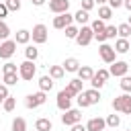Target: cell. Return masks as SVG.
Segmentation results:
<instances>
[{
	"label": "cell",
	"mask_w": 131,
	"mask_h": 131,
	"mask_svg": "<svg viewBox=\"0 0 131 131\" xmlns=\"http://www.w3.org/2000/svg\"><path fill=\"white\" fill-rule=\"evenodd\" d=\"M104 121H106V127H113V129L121 125V117H119V115H115V113H113V115H108Z\"/></svg>",
	"instance_id": "cell-30"
},
{
	"label": "cell",
	"mask_w": 131,
	"mask_h": 131,
	"mask_svg": "<svg viewBox=\"0 0 131 131\" xmlns=\"http://www.w3.org/2000/svg\"><path fill=\"white\" fill-rule=\"evenodd\" d=\"M6 96H10L8 94V86L6 84H0V98H6Z\"/></svg>",
	"instance_id": "cell-44"
},
{
	"label": "cell",
	"mask_w": 131,
	"mask_h": 131,
	"mask_svg": "<svg viewBox=\"0 0 131 131\" xmlns=\"http://www.w3.org/2000/svg\"><path fill=\"white\" fill-rule=\"evenodd\" d=\"M76 100H78V106H80V108H88V106H92V104H90V100L86 98V94H84V92H80V94L76 96Z\"/></svg>",
	"instance_id": "cell-35"
},
{
	"label": "cell",
	"mask_w": 131,
	"mask_h": 131,
	"mask_svg": "<svg viewBox=\"0 0 131 131\" xmlns=\"http://www.w3.org/2000/svg\"><path fill=\"white\" fill-rule=\"evenodd\" d=\"M16 51V41L14 39H6L0 43V59H10Z\"/></svg>",
	"instance_id": "cell-8"
},
{
	"label": "cell",
	"mask_w": 131,
	"mask_h": 131,
	"mask_svg": "<svg viewBox=\"0 0 131 131\" xmlns=\"http://www.w3.org/2000/svg\"><path fill=\"white\" fill-rule=\"evenodd\" d=\"M98 53H100V59H102L104 63H113V61H117V59H115V57H117V51H115V47L108 45V43H100Z\"/></svg>",
	"instance_id": "cell-7"
},
{
	"label": "cell",
	"mask_w": 131,
	"mask_h": 131,
	"mask_svg": "<svg viewBox=\"0 0 131 131\" xmlns=\"http://www.w3.org/2000/svg\"><path fill=\"white\" fill-rule=\"evenodd\" d=\"M51 88H53V78H51V76H41V78H39V90L49 92Z\"/></svg>",
	"instance_id": "cell-21"
},
{
	"label": "cell",
	"mask_w": 131,
	"mask_h": 131,
	"mask_svg": "<svg viewBox=\"0 0 131 131\" xmlns=\"http://www.w3.org/2000/svg\"><path fill=\"white\" fill-rule=\"evenodd\" d=\"M76 74H78V78H80L82 82H90L92 76H94V70H92L90 66H80V70H78Z\"/></svg>",
	"instance_id": "cell-16"
},
{
	"label": "cell",
	"mask_w": 131,
	"mask_h": 131,
	"mask_svg": "<svg viewBox=\"0 0 131 131\" xmlns=\"http://www.w3.org/2000/svg\"><path fill=\"white\" fill-rule=\"evenodd\" d=\"M49 76H51L53 80H61V78L66 76L63 66H49Z\"/></svg>",
	"instance_id": "cell-22"
},
{
	"label": "cell",
	"mask_w": 131,
	"mask_h": 131,
	"mask_svg": "<svg viewBox=\"0 0 131 131\" xmlns=\"http://www.w3.org/2000/svg\"><path fill=\"white\" fill-rule=\"evenodd\" d=\"M35 129H37V131H51V129H53L51 119H47V117H39V119L35 121Z\"/></svg>",
	"instance_id": "cell-18"
},
{
	"label": "cell",
	"mask_w": 131,
	"mask_h": 131,
	"mask_svg": "<svg viewBox=\"0 0 131 131\" xmlns=\"http://www.w3.org/2000/svg\"><path fill=\"white\" fill-rule=\"evenodd\" d=\"M4 4L8 6V10H10V12L20 10V0H4Z\"/></svg>",
	"instance_id": "cell-38"
},
{
	"label": "cell",
	"mask_w": 131,
	"mask_h": 131,
	"mask_svg": "<svg viewBox=\"0 0 131 131\" xmlns=\"http://www.w3.org/2000/svg\"><path fill=\"white\" fill-rule=\"evenodd\" d=\"M94 6H96L94 0H82V2H80V8H84V10H88V12H90Z\"/></svg>",
	"instance_id": "cell-39"
},
{
	"label": "cell",
	"mask_w": 131,
	"mask_h": 131,
	"mask_svg": "<svg viewBox=\"0 0 131 131\" xmlns=\"http://www.w3.org/2000/svg\"><path fill=\"white\" fill-rule=\"evenodd\" d=\"M55 104H57L59 111H68V108H72V96H70L66 90H59V92H57V100H55Z\"/></svg>",
	"instance_id": "cell-12"
},
{
	"label": "cell",
	"mask_w": 131,
	"mask_h": 131,
	"mask_svg": "<svg viewBox=\"0 0 131 131\" xmlns=\"http://www.w3.org/2000/svg\"><path fill=\"white\" fill-rule=\"evenodd\" d=\"M8 12H10V10H8V6H6L4 2H0V18H2V20L8 16Z\"/></svg>",
	"instance_id": "cell-41"
},
{
	"label": "cell",
	"mask_w": 131,
	"mask_h": 131,
	"mask_svg": "<svg viewBox=\"0 0 131 131\" xmlns=\"http://www.w3.org/2000/svg\"><path fill=\"white\" fill-rule=\"evenodd\" d=\"M18 80H20L18 74H4V84H6V86H14Z\"/></svg>",
	"instance_id": "cell-34"
},
{
	"label": "cell",
	"mask_w": 131,
	"mask_h": 131,
	"mask_svg": "<svg viewBox=\"0 0 131 131\" xmlns=\"http://www.w3.org/2000/svg\"><path fill=\"white\" fill-rule=\"evenodd\" d=\"M115 51H117V53H127V51H131V43H129V39L119 37V39L115 41Z\"/></svg>",
	"instance_id": "cell-17"
},
{
	"label": "cell",
	"mask_w": 131,
	"mask_h": 131,
	"mask_svg": "<svg viewBox=\"0 0 131 131\" xmlns=\"http://www.w3.org/2000/svg\"><path fill=\"white\" fill-rule=\"evenodd\" d=\"M63 70L74 74V72H78V70H80V61H78L76 57H68V59L63 61Z\"/></svg>",
	"instance_id": "cell-20"
},
{
	"label": "cell",
	"mask_w": 131,
	"mask_h": 131,
	"mask_svg": "<svg viewBox=\"0 0 131 131\" xmlns=\"http://www.w3.org/2000/svg\"><path fill=\"white\" fill-rule=\"evenodd\" d=\"M94 39H96L98 43H106V35H104V31H102V33H94Z\"/></svg>",
	"instance_id": "cell-43"
},
{
	"label": "cell",
	"mask_w": 131,
	"mask_h": 131,
	"mask_svg": "<svg viewBox=\"0 0 131 131\" xmlns=\"http://www.w3.org/2000/svg\"><path fill=\"white\" fill-rule=\"evenodd\" d=\"M2 102H4V98H0V104H2Z\"/></svg>",
	"instance_id": "cell-49"
},
{
	"label": "cell",
	"mask_w": 131,
	"mask_h": 131,
	"mask_svg": "<svg viewBox=\"0 0 131 131\" xmlns=\"http://www.w3.org/2000/svg\"><path fill=\"white\" fill-rule=\"evenodd\" d=\"M90 27H92V31H94V33H102V31L106 29V25H104V20H102V18L92 20V25H90Z\"/></svg>",
	"instance_id": "cell-31"
},
{
	"label": "cell",
	"mask_w": 131,
	"mask_h": 131,
	"mask_svg": "<svg viewBox=\"0 0 131 131\" xmlns=\"http://www.w3.org/2000/svg\"><path fill=\"white\" fill-rule=\"evenodd\" d=\"M63 31H66V39H76V37H78V33H80V29H78V27H74V25L66 27Z\"/></svg>",
	"instance_id": "cell-32"
},
{
	"label": "cell",
	"mask_w": 131,
	"mask_h": 131,
	"mask_svg": "<svg viewBox=\"0 0 131 131\" xmlns=\"http://www.w3.org/2000/svg\"><path fill=\"white\" fill-rule=\"evenodd\" d=\"M108 72H111V76H115V78H123V76H127V72H129V63H127V61H113Z\"/></svg>",
	"instance_id": "cell-11"
},
{
	"label": "cell",
	"mask_w": 131,
	"mask_h": 131,
	"mask_svg": "<svg viewBox=\"0 0 131 131\" xmlns=\"http://www.w3.org/2000/svg\"><path fill=\"white\" fill-rule=\"evenodd\" d=\"M104 127H106V121L100 119V117H92V119L86 123V129H88V131H104Z\"/></svg>",
	"instance_id": "cell-15"
},
{
	"label": "cell",
	"mask_w": 131,
	"mask_h": 131,
	"mask_svg": "<svg viewBox=\"0 0 131 131\" xmlns=\"http://www.w3.org/2000/svg\"><path fill=\"white\" fill-rule=\"evenodd\" d=\"M14 41H16L18 45H27V43L31 41V31H27V29H20V31H16V37H14Z\"/></svg>",
	"instance_id": "cell-19"
},
{
	"label": "cell",
	"mask_w": 131,
	"mask_h": 131,
	"mask_svg": "<svg viewBox=\"0 0 131 131\" xmlns=\"http://www.w3.org/2000/svg\"><path fill=\"white\" fill-rule=\"evenodd\" d=\"M72 23H74V14H70V12H61V14H57V16L53 18V29L63 31V29L70 27Z\"/></svg>",
	"instance_id": "cell-9"
},
{
	"label": "cell",
	"mask_w": 131,
	"mask_h": 131,
	"mask_svg": "<svg viewBox=\"0 0 131 131\" xmlns=\"http://www.w3.org/2000/svg\"><path fill=\"white\" fill-rule=\"evenodd\" d=\"M123 6H125L129 12H131V0H125V2H123Z\"/></svg>",
	"instance_id": "cell-47"
},
{
	"label": "cell",
	"mask_w": 131,
	"mask_h": 131,
	"mask_svg": "<svg viewBox=\"0 0 131 131\" xmlns=\"http://www.w3.org/2000/svg\"><path fill=\"white\" fill-rule=\"evenodd\" d=\"M108 76H111V72H108V70H98V72H94V76H92V80H90L92 88H98V90H100V88L106 84Z\"/></svg>",
	"instance_id": "cell-10"
},
{
	"label": "cell",
	"mask_w": 131,
	"mask_h": 131,
	"mask_svg": "<svg viewBox=\"0 0 131 131\" xmlns=\"http://www.w3.org/2000/svg\"><path fill=\"white\" fill-rule=\"evenodd\" d=\"M2 72H4V74H18V66L12 63V61H6V63L2 66Z\"/></svg>",
	"instance_id": "cell-33"
},
{
	"label": "cell",
	"mask_w": 131,
	"mask_h": 131,
	"mask_svg": "<svg viewBox=\"0 0 131 131\" xmlns=\"http://www.w3.org/2000/svg\"><path fill=\"white\" fill-rule=\"evenodd\" d=\"M123 2H125V0H108V6H111L113 10H117V8L123 6Z\"/></svg>",
	"instance_id": "cell-42"
},
{
	"label": "cell",
	"mask_w": 131,
	"mask_h": 131,
	"mask_svg": "<svg viewBox=\"0 0 131 131\" xmlns=\"http://www.w3.org/2000/svg\"><path fill=\"white\" fill-rule=\"evenodd\" d=\"M35 131H37V129H35Z\"/></svg>",
	"instance_id": "cell-52"
},
{
	"label": "cell",
	"mask_w": 131,
	"mask_h": 131,
	"mask_svg": "<svg viewBox=\"0 0 131 131\" xmlns=\"http://www.w3.org/2000/svg\"><path fill=\"white\" fill-rule=\"evenodd\" d=\"M14 106H16V98H14V96H6L4 102H2V108H4L6 113H12Z\"/></svg>",
	"instance_id": "cell-27"
},
{
	"label": "cell",
	"mask_w": 131,
	"mask_h": 131,
	"mask_svg": "<svg viewBox=\"0 0 131 131\" xmlns=\"http://www.w3.org/2000/svg\"><path fill=\"white\" fill-rule=\"evenodd\" d=\"M88 18H90V16H88V10H84V8H80V10L74 14V20H76L80 27H82V25H86V23H88Z\"/></svg>",
	"instance_id": "cell-25"
},
{
	"label": "cell",
	"mask_w": 131,
	"mask_h": 131,
	"mask_svg": "<svg viewBox=\"0 0 131 131\" xmlns=\"http://www.w3.org/2000/svg\"><path fill=\"white\" fill-rule=\"evenodd\" d=\"M84 94H86V98L90 100V104H98V102H100V90H98V88H90V90H86Z\"/></svg>",
	"instance_id": "cell-23"
},
{
	"label": "cell",
	"mask_w": 131,
	"mask_h": 131,
	"mask_svg": "<svg viewBox=\"0 0 131 131\" xmlns=\"http://www.w3.org/2000/svg\"><path fill=\"white\" fill-rule=\"evenodd\" d=\"M72 131H88V129H86V125H82V123H76V125H72Z\"/></svg>",
	"instance_id": "cell-45"
},
{
	"label": "cell",
	"mask_w": 131,
	"mask_h": 131,
	"mask_svg": "<svg viewBox=\"0 0 131 131\" xmlns=\"http://www.w3.org/2000/svg\"><path fill=\"white\" fill-rule=\"evenodd\" d=\"M31 39H33V43L43 45V43L47 41V27H45L43 23L35 25V27H33V31H31Z\"/></svg>",
	"instance_id": "cell-6"
},
{
	"label": "cell",
	"mask_w": 131,
	"mask_h": 131,
	"mask_svg": "<svg viewBox=\"0 0 131 131\" xmlns=\"http://www.w3.org/2000/svg\"><path fill=\"white\" fill-rule=\"evenodd\" d=\"M92 39H94V31H92V27L82 25V27H80V33H78V37H76V43H78L80 47H86V45L92 43Z\"/></svg>",
	"instance_id": "cell-4"
},
{
	"label": "cell",
	"mask_w": 131,
	"mask_h": 131,
	"mask_svg": "<svg viewBox=\"0 0 131 131\" xmlns=\"http://www.w3.org/2000/svg\"><path fill=\"white\" fill-rule=\"evenodd\" d=\"M68 8H70V0H49V10L55 14L68 12Z\"/></svg>",
	"instance_id": "cell-14"
},
{
	"label": "cell",
	"mask_w": 131,
	"mask_h": 131,
	"mask_svg": "<svg viewBox=\"0 0 131 131\" xmlns=\"http://www.w3.org/2000/svg\"><path fill=\"white\" fill-rule=\"evenodd\" d=\"M104 35H106V39H115V35H117V27L108 25V27L104 29Z\"/></svg>",
	"instance_id": "cell-40"
},
{
	"label": "cell",
	"mask_w": 131,
	"mask_h": 131,
	"mask_svg": "<svg viewBox=\"0 0 131 131\" xmlns=\"http://www.w3.org/2000/svg\"><path fill=\"white\" fill-rule=\"evenodd\" d=\"M45 100H47V92L39 90V92H33L25 98V106L27 108H39L41 104H45Z\"/></svg>",
	"instance_id": "cell-3"
},
{
	"label": "cell",
	"mask_w": 131,
	"mask_h": 131,
	"mask_svg": "<svg viewBox=\"0 0 131 131\" xmlns=\"http://www.w3.org/2000/svg\"><path fill=\"white\" fill-rule=\"evenodd\" d=\"M113 16V8L108 6V4H102V6H98V18H102V20H108Z\"/></svg>",
	"instance_id": "cell-24"
},
{
	"label": "cell",
	"mask_w": 131,
	"mask_h": 131,
	"mask_svg": "<svg viewBox=\"0 0 131 131\" xmlns=\"http://www.w3.org/2000/svg\"><path fill=\"white\" fill-rule=\"evenodd\" d=\"M82 84H84V82H82L80 78H74V80H70V82H68V86H66L63 90L74 98V96H78V94L82 92Z\"/></svg>",
	"instance_id": "cell-13"
},
{
	"label": "cell",
	"mask_w": 131,
	"mask_h": 131,
	"mask_svg": "<svg viewBox=\"0 0 131 131\" xmlns=\"http://www.w3.org/2000/svg\"><path fill=\"white\" fill-rule=\"evenodd\" d=\"M113 108L117 113H125V115H131V94L125 92L121 96H115L113 98Z\"/></svg>",
	"instance_id": "cell-1"
},
{
	"label": "cell",
	"mask_w": 131,
	"mask_h": 131,
	"mask_svg": "<svg viewBox=\"0 0 131 131\" xmlns=\"http://www.w3.org/2000/svg\"><path fill=\"white\" fill-rule=\"evenodd\" d=\"M125 131H131V129H125Z\"/></svg>",
	"instance_id": "cell-51"
},
{
	"label": "cell",
	"mask_w": 131,
	"mask_h": 131,
	"mask_svg": "<svg viewBox=\"0 0 131 131\" xmlns=\"http://www.w3.org/2000/svg\"><path fill=\"white\" fill-rule=\"evenodd\" d=\"M127 23H129V25H131V16H129V20H127Z\"/></svg>",
	"instance_id": "cell-50"
},
{
	"label": "cell",
	"mask_w": 131,
	"mask_h": 131,
	"mask_svg": "<svg viewBox=\"0 0 131 131\" xmlns=\"http://www.w3.org/2000/svg\"><path fill=\"white\" fill-rule=\"evenodd\" d=\"M8 35H10V29H8V25L0 18V39H2V41H6V39H8Z\"/></svg>",
	"instance_id": "cell-37"
},
{
	"label": "cell",
	"mask_w": 131,
	"mask_h": 131,
	"mask_svg": "<svg viewBox=\"0 0 131 131\" xmlns=\"http://www.w3.org/2000/svg\"><path fill=\"white\" fill-rule=\"evenodd\" d=\"M25 57L31 59V61H35V59L39 57V49H37L35 45H27V47H25Z\"/></svg>",
	"instance_id": "cell-26"
},
{
	"label": "cell",
	"mask_w": 131,
	"mask_h": 131,
	"mask_svg": "<svg viewBox=\"0 0 131 131\" xmlns=\"http://www.w3.org/2000/svg\"><path fill=\"white\" fill-rule=\"evenodd\" d=\"M94 2H96V4H98V6H102V4H106V2H108V0H94Z\"/></svg>",
	"instance_id": "cell-48"
},
{
	"label": "cell",
	"mask_w": 131,
	"mask_h": 131,
	"mask_svg": "<svg viewBox=\"0 0 131 131\" xmlns=\"http://www.w3.org/2000/svg\"><path fill=\"white\" fill-rule=\"evenodd\" d=\"M80 121H82L80 108H68V111H63V115H61V123L68 125V127H72V125H76V123H80Z\"/></svg>",
	"instance_id": "cell-5"
},
{
	"label": "cell",
	"mask_w": 131,
	"mask_h": 131,
	"mask_svg": "<svg viewBox=\"0 0 131 131\" xmlns=\"http://www.w3.org/2000/svg\"><path fill=\"white\" fill-rule=\"evenodd\" d=\"M12 131H27V121L23 117H16L12 121Z\"/></svg>",
	"instance_id": "cell-29"
},
{
	"label": "cell",
	"mask_w": 131,
	"mask_h": 131,
	"mask_svg": "<svg viewBox=\"0 0 131 131\" xmlns=\"http://www.w3.org/2000/svg\"><path fill=\"white\" fill-rule=\"evenodd\" d=\"M31 2H33L35 6H43V4H45V0H31Z\"/></svg>",
	"instance_id": "cell-46"
},
{
	"label": "cell",
	"mask_w": 131,
	"mask_h": 131,
	"mask_svg": "<svg viewBox=\"0 0 131 131\" xmlns=\"http://www.w3.org/2000/svg\"><path fill=\"white\" fill-rule=\"evenodd\" d=\"M119 86H121L123 92H131V76H123L121 82H119Z\"/></svg>",
	"instance_id": "cell-36"
},
{
	"label": "cell",
	"mask_w": 131,
	"mask_h": 131,
	"mask_svg": "<svg viewBox=\"0 0 131 131\" xmlns=\"http://www.w3.org/2000/svg\"><path fill=\"white\" fill-rule=\"evenodd\" d=\"M35 74H37V66H35V61H31V59H25L20 66H18V76H20V80H33L35 78Z\"/></svg>",
	"instance_id": "cell-2"
},
{
	"label": "cell",
	"mask_w": 131,
	"mask_h": 131,
	"mask_svg": "<svg viewBox=\"0 0 131 131\" xmlns=\"http://www.w3.org/2000/svg\"><path fill=\"white\" fill-rule=\"evenodd\" d=\"M117 35H119V37H123V39H127V37L131 35V25H129V23L119 25V27H117Z\"/></svg>",
	"instance_id": "cell-28"
}]
</instances>
